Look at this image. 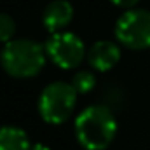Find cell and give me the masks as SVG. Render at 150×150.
I'll list each match as a JSON object with an SVG mask.
<instances>
[{"label":"cell","instance_id":"277c9868","mask_svg":"<svg viewBox=\"0 0 150 150\" xmlns=\"http://www.w3.org/2000/svg\"><path fill=\"white\" fill-rule=\"evenodd\" d=\"M113 33L117 42L127 49H150V11L127 9L119 16Z\"/></svg>","mask_w":150,"mask_h":150},{"label":"cell","instance_id":"7c38bea8","mask_svg":"<svg viewBox=\"0 0 150 150\" xmlns=\"http://www.w3.org/2000/svg\"><path fill=\"white\" fill-rule=\"evenodd\" d=\"M30 150H51V149H49L47 145H44V143H33Z\"/></svg>","mask_w":150,"mask_h":150},{"label":"cell","instance_id":"ba28073f","mask_svg":"<svg viewBox=\"0 0 150 150\" xmlns=\"http://www.w3.org/2000/svg\"><path fill=\"white\" fill-rule=\"evenodd\" d=\"M28 134L16 126H0V150H30Z\"/></svg>","mask_w":150,"mask_h":150},{"label":"cell","instance_id":"52a82bcc","mask_svg":"<svg viewBox=\"0 0 150 150\" xmlns=\"http://www.w3.org/2000/svg\"><path fill=\"white\" fill-rule=\"evenodd\" d=\"M74 19V7L68 0H52L45 5L42 14V23L47 32L59 33L63 32Z\"/></svg>","mask_w":150,"mask_h":150},{"label":"cell","instance_id":"8fae6325","mask_svg":"<svg viewBox=\"0 0 150 150\" xmlns=\"http://www.w3.org/2000/svg\"><path fill=\"white\" fill-rule=\"evenodd\" d=\"M113 5H117V7H120V9H133L136 4H138V0H110Z\"/></svg>","mask_w":150,"mask_h":150},{"label":"cell","instance_id":"3957f363","mask_svg":"<svg viewBox=\"0 0 150 150\" xmlns=\"http://www.w3.org/2000/svg\"><path fill=\"white\" fill-rule=\"evenodd\" d=\"M77 91L72 84L68 82H51L47 84L37 101L38 115L44 122L58 126L67 122L75 110L77 105Z\"/></svg>","mask_w":150,"mask_h":150},{"label":"cell","instance_id":"30bf717a","mask_svg":"<svg viewBox=\"0 0 150 150\" xmlns=\"http://www.w3.org/2000/svg\"><path fill=\"white\" fill-rule=\"evenodd\" d=\"M16 23L9 14H0V42L5 45L7 42L14 40Z\"/></svg>","mask_w":150,"mask_h":150},{"label":"cell","instance_id":"9c48e42d","mask_svg":"<svg viewBox=\"0 0 150 150\" xmlns=\"http://www.w3.org/2000/svg\"><path fill=\"white\" fill-rule=\"evenodd\" d=\"M72 86L75 87V91L79 94H87V93H91L94 89L96 77H94L93 72H89V70H79L74 75V79H72Z\"/></svg>","mask_w":150,"mask_h":150},{"label":"cell","instance_id":"5b68a950","mask_svg":"<svg viewBox=\"0 0 150 150\" xmlns=\"http://www.w3.org/2000/svg\"><path fill=\"white\" fill-rule=\"evenodd\" d=\"M45 54L47 58L61 70L77 68L82 59L87 56L86 45L79 35L72 32H59L52 33L45 42Z\"/></svg>","mask_w":150,"mask_h":150},{"label":"cell","instance_id":"7a4b0ae2","mask_svg":"<svg viewBox=\"0 0 150 150\" xmlns=\"http://www.w3.org/2000/svg\"><path fill=\"white\" fill-rule=\"evenodd\" d=\"M45 47L32 38H14L0 51V65L5 74L16 79H30L45 65Z\"/></svg>","mask_w":150,"mask_h":150},{"label":"cell","instance_id":"6da1fadb","mask_svg":"<svg viewBox=\"0 0 150 150\" xmlns=\"http://www.w3.org/2000/svg\"><path fill=\"white\" fill-rule=\"evenodd\" d=\"M74 129L84 150H105L117 134V119L107 105H91L75 117Z\"/></svg>","mask_w":150,"mask_h":150},{"label":"cell","instance_id":"8992f818","mask_svg":"<svg viewBox=\"0 0 150 150\" xmlns=\"http://www.w3.org/2000/svg\"><path fill=\"white\" fill-rule=\"evenodd\" d=\"M120 59V47L112 40H98L89 47L87 61L96 72H108Z\"/></svg>","mask_w":150,"mask_h":150}]
</instances>
